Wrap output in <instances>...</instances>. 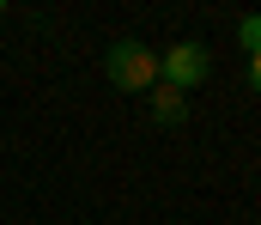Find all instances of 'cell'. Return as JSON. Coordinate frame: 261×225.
I'll return each mask as SVG.
<instances>
[{
    "label": "cell",
    "mask_w": 261,
    "mask_h": 225,
    "mask_svg": "<svg viewBox=\"0 0 261 225\" xmlns=\"http://www.w3.org/2000/svg\"><path fill=\"white\" fill-rule=\"evenodd\" d=\"M103 79L116 91H152L158 85V55L140 43V37H116L103 49Z\"/></svg>",
    "instance_id": "obj_1"
},
{
    "label": "cell",
    "mask_w": 261,
    "mask_h": 225,
    "mask_svg": "<svg viewBox=\"0 0 261 225\" xmlns=\"http://www.w3.org/2000/svg\"><path fill=\"white\" fill-rule=\"evenodd\" d=\"M206 73H213L206 43H189V37H182V43H170V49L158 55V79H164V85H176V91H195Z\"/></svg>",
    "instance_id": "obj_2"
},
{
    "label": "cell",
    "mask_w": 261,
    "mask_h": 225,
    "mask_svg": "<svg viewBox=\"0 0 261 225\" xmlns=\"http://www.w3.org/2000/svg\"><path fill=\"white\" fill-rule=\"evenodd\" d=\"M146 110H152V122L158 128H182V116H189V91H176V85H152L146 91Z\"/></svg>",
    "instance_id": "obj_3"
},
{
    "label": "cell",
    "mask_w": 261,
    "mask_h": 225,
    "mask_svg": "<svg viewBox=\"0 0 261 225\" xmlns=\"http://www.w3.org/2000/svg\"><path fill=\"white\" fill-rule=\"evenodd\" d=\"M237 43H243L249 55H261V12H243V18H237Z\"/></svg>",
    "instance_id": "obj_4"
},
{
    "label": "cell",
    "mask_w": 261,
    "mask_h": 225,
    "mask_svg": "<svg viewBox=\"0 0 261 225\" xmlns=\"http://www.w3.org/2000/svg\"><path fill=\"white\" fill-rule=\"evenodd\" d=\"M249 85L261 91V55H249Z\"/></svg>",
    "instance_id": "obj_5"
},
{
    "label": "cell",
    "mask_w": 261,
    "mask_h": 225,
    "mask_svg": "<svg viewBox=\"0 0 261 225\" xmlns=\"http://www.w3.org/2000/svg\"><path fill=\"white\" fill-rule=\"evenodd\" d=\"M0 12H6V6H0Z\"/></svg>",
    "instance_id": "obj_6"
}]
</instances>
